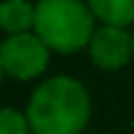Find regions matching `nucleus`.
Segmentation results:
<instances>
[{"label": "nucleus", "mask_w": 134, "mask_h": 134, "mask_svg": "<svg viewBox=\"0 0 134 134\" xmlns=\"http://www.w3.org/2000/svg\"><path fill=\"white\" fill-rule=\"evenodd\" d=\"M34 19H37V3H29V0H0V29L8 37L32 32Z\"/></svg>", "instance_id": "nucleus-5"}, {"label": "nucleus", "mask_w": 134, "mask_h": 134, "mask_svg": "<svg viewBox=\"0 0 134 134\" xmlns=\"http://www.w3.org/2000/svg\"><path fill=\"white\" fill-rule=\"evenodd\" d=\"M0 63H3L5 76L19 82H32L45 74L50 63V47L34 32L13 34L0 42Z\"/></svg>", "instance_id": "nucleus-3"}, {"label": "nucleus", "mask_w": 134, "mask_h": 134, "mask_svg": "<svg viewBox=\"0 0 134 134\" xmlns=\"http://www.w3.org/2000/svg\"><path fill=\"white\" fill-rule=\"evenodd\" d=\"M87 50H90L92 63L103 71H118L134 58L131 34L124 26H108V24L97 26Z\"/></svg>", "instance_id": "nucleus-4"}, {"label": "nucleus", "mask_w": 134, "mask_h": 134, "mask_svg": "<svg viewBox=\"0 0 134 134\" xmlns=\"http://www.w3.org/2000/svg\"><path fill=\"white\" fill-rule=\"evenodd\" d=\"M5 76V71H3V63H0V79H3Z\"/></svg>", "instance_id": "nucleus-8"}, {"label": "nucleus", "mask_w": 134, "mask_h": 134, "mask_svg": "<svg viewBox=\"0 0 134 134\" xmlns=\"http://www.w3.org/2000/svg\"><path fill=\"white\" fill-rule=\"evenodd\" d=\"M90 11L97 21L108 26H129L134 24V0H87Z\"/></svg>", "instance_id": "nucleus-6"}, {"label": "nucleus", "mask_w": 134, "mask_h": 134, "mask_svg": "<svg viewBox=\"0 0 134 134\" xmlns=\"http://www.w3.org/2000/svg\"><path fill=\"white\" fill-rule=\"evenodd\" d=\"M24 113L32 134H82L92 116V100L79 79L58 74L34 87Z\"/></svg>", "instance_id": "nucleus-1"}, {"label": "nucleus", "mask_w": 134, "mask_h": 134, "mask_svg": "<svg viewBox=\"0 0 134 134\" xmlns=\"http://www.w3.org/2000/svg\"><path fill=\"white\" fill-rule=\"evenodd\" d=\"M34 34L55 53H76L90 47L95 13L87 0H37Z\"/></svg>", "instance_id": "nucleus-2"}, {"label": "nucleus", "mask_w": 134, "mask_h": 134, "mask_svg": "<svg viewBox=\"0 0 134 134\" xmlns=\"http://www.w3.org/2000/svg\"><path fill=\"white\" fill-rule=\"evenodd\" d=\"M131 45H134V32H131Z\"/></svg>", "instance_id": "nucleus-9"}, {"label": "nucleus", "mask_w": 134, "mask_h": 134, "mask_svg": "<svg viewBox=\"0 0 134 134\" xmlns=\"http://www.w3.org/2000/svg\"><path fill=\"white\" fill-rule=\"evenodd\" d=\"M0 134H32L26 113L16 108H0Z\"/></svg>", "instance_id": "nucleus-7"}]
</instances>
